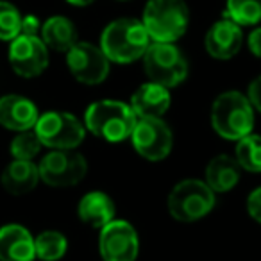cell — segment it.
Returning a JSON list of instances; mask_svg holds the SVG:
<instances>
[{
  "mask_svg": "<svg viewBox=\"0 0 261 261\" xmlns=\"http://www.w3.org/2000/svg\"><path fill=\"white\" fill-rule=\"evenodd\" d=\"M66 65L73 79L88 86L104 83L111 68V61L106 58L102 48L88 41H77L66 52Z\"/></svg>",
  "mask_w": 261,
  "mask_h": 261,
  "instance_id": "9",
  "label": "cell"
},
{
  "mask_svg": "<svg viewBox=\"0 0 261 261\" xmlns=\"http://www.w3.org/2000/svg\"><path fill=\"white\" fill-rule=\"evenodd\" d=\"M9 63L16 75L33 79L48 66V48L40 36L20 34L9 45Z\"/></svg>",
  "mask_w": 261,
  "mask_h": 261,
  "instance_id": "12",
  "label": "cell"
},
{
  "mask_svg": "<svg viewBox=\"0 0 261 261\" xmlns=\"http://www.w3.org/2000/svg\"><path fill=\"white\" fill-rule=\"evenodd\" d=\"M36 257L41 261H59L66 254L68 242L59 231H45L34 238Z\"/></svg>",
  "mask_w": 261,
  "mask_h": 261,
  "instance_id": "22",
  "label": "cell"
},
{
  "mask_svg": "<svg viewBox=\"0 0 261 261\" xmlns=\"http://www.w3.org/2000/svg\"><path fill=\"white\" fill-rule=\"evenodd\" d=\"M2 188L11 195H25L33 192L40 182V170L33 161L13 160L2 172Z\"/></svg>",
  "mask_w": 261,
  "mask_h": 261,
  "instance_id": "17",
  "label": "cell"
},
{
  "mask_svg": "<svg viewBox=\"0 0 261 261\" xmlns=\"http://www.w3.org/2000/svg\"><path fill=\"white\" fill-rule=\"evenodd\" d=\"M211 125L224 140L245 138L254 129V108L240 91H225L211 106Z\"/></svg>",
  "mask_w": 261,
  "mask_h": 261,
  "instance_id": "3",
  "label": "cell"
},
{
  "mask_svg": "<svg viewBox=\"0 0 261 261\" xmlns=\"http://www.w3.org/2000/svg\"><path fill=\"white\" fill-rule=\"evenodd\" d=\"M38 138L52 150H75L86 136V125L66 111H47L36 122Z\"/></svg>",
  "mask_w": 261,
  "mask_h": 261,
  "instance_id": "7",
  "label": "cell"
},
{
  "mask_svg": "<svg viewBox=\"0 0 261 261\" xmlns=\"http://www.w3.org/2000/svg\"><path fill=\"white\" fill-rule=\"evenodd\" d=\"M247 45H249L250 52H252L256 58H261V27L254 29L252 33L247 38Z\"/></svg>",
  "mask_w": 261,
  "mask_h": 261,
  "instance_id": "29",
  "label": "cell"
},
{
  "mask_svg": "<svg viewBox=\"0 0 261 261\" xmlns=\"http://www.w3.org/2000/svg\"><path fill=\"white\" fill-rule=\"evenodd\" d=\"M225 18L238 25H254L261 22V0H227Z\"/></svg>",
  "mask_w": 261,
  "mask_h": 261,
  "instance_id": "23",
  "label": "cell"
},
{
  "mask_svg": "<svg viewBox=\"0 0 261 261\" xmlns=\"http://www.w3.org/2000/svg\"><path fill=\"white\" fill-rule=\"evenodd\" d=\"M204 43H206V50L211 58L227 61L238 54L243 45L242 27L229 18L218 20L210 27Z\"/></svg>",
  "mask_w": 261,
  "mask_h": 261,
  "instance_id": "13",
  "label": "cell"
},
{
  "mask_svg": "<svg viewBox=\"0 0 261 261\" xmlns=\"http://www.w3.org/2000/svg\"><path fill=\"white\" fill-rule=\"evenodd\" d=\"M152 43L145 25L135 18L111 22L100 34V48L111 63L127 65L142 59Z\"/></svg>",
  "mask_w": 261,
  "mask_h": 261,
  "instance_id": "1",
  "label": "cell"
},
{
  "mask_svg": "<svg viewBox=\"0 0 261 261\" xmlns=\"http://www.w3.org/2000/svg\"><path fill=\"white\" fill-rule=\"evenodd\" d=\"M22 34V15L13 4L0 0V40L13 41Z\"/></svg>",
  "mask_w": 261,
  "mask_h": 261,
  "instance_id": "25",
  "label": "cell"
},
{
  "mask_svg": "<svg viewBox=\"0 0 261 261\" xmlns=\"http://www.w3.org/2000/svg\"><path fill=\"white\" fill-rule=\"evenodd\" d=\"M168 213L174 220L197 222L207 217L215 207V192L199 179H185L168 195Z\"/></svg>",
  "mask_w": 261,
  "mask_h": 261,
  "instance_id": "5",
  "label": "cell"
},
{
  "mask_svg": "<svg viewBox=\"0 0 261 261\" xmlns=\"http://www.w3.org/2000/svg\"><path fill=\"white\" fill-rule=\"evenodd\" d=\"M136 122L138 116L122 100H97L84 113L86 130L109 143H120L130 138Z\"/></svg>",
  "mask_w": 261,
  "mask_h": 261,
  "instance_id": "2",
  "label": "cell"
},
{
  "mask_svg": "<svg viewBox=\"0 0 261 261\" xmlns=\"http://www.w3.org/2000/svg\"><path fill=\"white\" fill-rule=\"evenodd\" d=\"M40 118L38 108L31 98L22 95H6L0 98V125L9 130H31Z\"/></svg>",
  "mask_w": 261,
  "mask_h": 261,
  "instance_id": "14",
  "label": "cell"
},
{
  "mask_svg": "<svg viewBox=\"0 0 261 261\" xmlns=\"http://www.w3.org/2000/svg\"><path fill=\"white\" fill-rule=\"evenodd\" d=\"M240 170L236 158L229 154H218L213 160H210L206 167V185L213 190L215 193H225L232 190L240 181Z\"/></svg>",
  "mask_w": 261,
  "mask_h": 261,
  "instance_id": "19",
  "label": "cell"
},
{
  "mask_svg": "<svg viewBox=\"0 0 261 261\" xmlns=\"http://www.w3.org/2000/svg\"><path fill=\"white\" fill-rule=\"evenodd\" d=\"M247 211L252 217V220L261 224V188H256L249 195V199H247Z\"/></svg>",
  "mask_w": 261,
  "mask_h": 261,
  "instance_id": "26",
  "label": "cell"
},
{
  "mask_svg": "<svg viewBox=\"0 0 261 261\" xmlns=\"http://www.w3.org/2000/svg\"><path fill=\"white\" fill-rule=\"evenodd\" d=\"M40 38L47 45V48H52L56 52H65V54L79 41L75 25L66 16H50L41 25Z\"/></svg>",
  "mask_w": 261,
  "mask_h": 261,
  "instance_id": "20",
  "label": "cell"
},
{
  "mask_svg": "<svg viewBox=\"0 0 261 261\" xmlns=\"http://www.w3.org/2000/svg\"><path fill=\"white\" fill-rule=\"evenodd\" d=\"M40 181L52 188L73 186L84 179L88 163L83 154L75 150H52L38 165Z\"/></svg>",
  "mask_w": 261,
  "mask_h": 261,
  "instance_id": "8",
  "label": "cell"
},
{
  "mask_svg": "<svg viewBox=\"0 0 261 261\" xmlns=\"http://www.w3.org/2000/svg\"><path fill=\"white\" fill-rule=\"evenodd\" d=\"M68 4L75 6V8H86V6H91L95 0H66Z\"/></svg>",
  "mask_w": 261,
  "mask_h": 261,
  "instance_id": "30",
  "label": "cell"
},
{
  "mask_svg": "<svg viewBox=\"0 0 261 261\" xmlns=\"http://www.w3.org/2000/svg\"><path fill=\"white\" fill-rule=\"evenodd\" d=\"M234 158L238 165L247 172L259 174L261 172V136L252 135L238 140L234 149Z\"/></svg>",
  "mask_w": 261,
  "mask_h": 261,
  "instance_id": "21",
  "label": "cell"
},
{
  "mask_svg": "<svg viewBox=\"0 0 261 261\" xmlns=\"http://www.w3.org/2000/svg\"><path fill=\"white\" fill-rule=\"evenodd\" d=\"M34 236L23 225L8 224L0 227V261H34Z\"/></svg>",
  "mask_w": 261,
  "mask_h": 261,
  "instance_id": "15",
  "label": "cell"
},
{
  "mask_svg": "<svg viewBox=\"0 0 261 261\" xmlns=\"http://www.w3.org/2000/svg\"><path fill=\"white\" fill-rule=\"evenodd\" d=\"M41 25H43V23L38 20V16H34V15L22 16V34H27V36H40Z\"/></svg>",
  "mask_w": 261,
  "mask_h": 261,
  "instance_id": "28",
  "label": "cell"
},
{
  "mask_svg": "<svg viewBox=\"0 0 261 261\" xmlns=\"http://www.w3.org/2000/svg\"><path fill=\"white\" fill-rule=\"evenodd\" d=\"M247 98L250 100L252 108L256 109V111L261 113V75L256 77V79L249 84V90H247Z\"/></svg>",
  "mask_w": 261,
  "mask_h": 261,
  "instance_id": "27",
  "label": "cell"
},
{
  "mask_svg": "<svg viewBox=\"0 0 261 261\" xmlns=\"http://www.w3.org/2000/svg\"><path fill=\"white\" fill-rule=\"evenodd\" d=\"M129 106L138 118H161L170 108V91L149 81L133 93Z\"/></svg>",
  "mask_w": 261,
  "mask_h": 261,
  "instance_id": "16",
  "label": "cell"
},
{
  "mask_svg": "<svg viewBox=\"0 0 261 261\" xmlns=\"http://www.w3.org/2000/svg\"><path fill=\"white\" fill-rule=\"evenodd\" d=\"M98 250L104 261H136L140 252L138 232L129 222L115 218L100 229Z\"/></svg>",
  "mask_w": 261,
  "mask_h": 261,
  "instance_id": "11",
  "label": "cell"
},
{
  "mask_svg": "<svg viewBox=\"0 0 261 261\" xmlns=\"http://www.w3.org/2000/svg\"><path fill=\"white\" fill-rule=\"evenodd\" d=\"M79 218L90 227L102 229L109 222L115 220L116 207L113 199L104 192H90L79 200L77 206Z\"/></svg>",
  "mask_w": 261,
  "mask_h": 261,
  "instance_id": "18",
  "label": "cell"
},
{
  "mask_svg": "<svg viewBox=\"0 0 261 261\" xmlns=\"http://www.w3.org/2000/svg\"><path fill=\"white\" fill-rule=\"evenodd\" d=\"M143 68L150 83L175 88L188 77V61L174 43L152 41L143 56Z\"/></svg>",
  "mask_w": 261,
  "mask_h": 261,
  "instance_id": "6",
  "label": "cell"
},
{
  "mask_svg": "<svg viewBox=\"0 0 261 261\" xmlns=\"http://www.w3.org/2000/svg\"><path fill=\"white\" fill-rule=\"evenodd\" d=\"M43 143L38 138L36 130H22L13 138L11 142V156L13 160H23V161H33L34 158L40 154Z\"/></svg>",
  "mask_w": 261,
  "mask_h": 261,
  "instance_id": "24",
  "label": "cell"
},
{
  "mask_svg": "<svg viewBox=\"0 0 261 261\" xmlns=\"http://www.w3.org/2000/svg\"><path fill=\"white\" fill-rule=\"evenodd\" d=\"M142 23L152 41L175 43L188 29L190 9L185 0H149Z\"/></svg>",
  "mask_w": 261,
  "mask_h": 261,
  "instance_id": "4",
  "label": "cell"
},
{
  "mask_svg": "<svg viewBox=\"0 0 261 261\" xmlns=\"http://www.w3.org/2000/svg\"><path fill=\"white\" fill-rule=\"evenodd\" d=\"M133 147L147 161H163L174 147V136L161 118H138L130 135Z\"/></svg>",
  "mask_w": 261,
  "mask_h": 261,
  "instance_id": "10",
  "label": "cell"
}]
</instances>
